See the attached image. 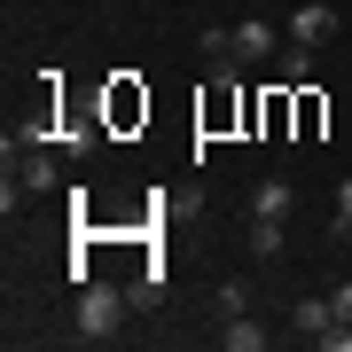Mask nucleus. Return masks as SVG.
<instances>
[{
	"label": "nucleus",
	"mask_w": 352,
	"mask_h": 352,
	"mask_svg": "<svg viewBox=\"0 0 352 352\" xmlns=\"http://www.w3.org/2000/svg\"><path fill=\"white\" fill-rule=\"evenodd\" d=\"M305 78H314V47L282 39V55H274V87H305Z\"/></svg>",
	"instance_id": "39448f33"
},
{
	"label": "nucleus",
	"mask_w": 352,
	"mask_h": 352,
	"mask_svg": "<svg viewBox=\"0 0 352 352\" xmlns=\"http://www.w3.org/2000/svg\"><path fill=\"white\" fill-rule=\"evenodd\" d=\"M251 212H258V219H289V212H298V188H289L282 173H274V180H258V196H251Z\"/></svg>",
	"instance_id": "20e7f679"
},
{
	"label": "nucleus",
	"mask_w": 352,
	"mask_h": 352,
	"mask_svg": "<svg viewBox=\"0 0 352 352\" xmlns=\"http://www.w3.org/2000/svg\"><path fill=\"white\" fill-rule=\"evenodd\" d=\"M212 314H219V321L251 314V282H243V274H235V282H219V289H212Z\"/></svg>",
	"instance_id": "0eeeda50"
},
{
	"label": "nucleus",
	"mask_w": 352,
	"mask_h": 352,
	"mask_svg": "<svg viewBox=\"0 0 352 352\" xmlns=\"http://www.w3.org/2000/svg\"><path fill=\"white\" fill-rule=\"evenodd\" d=\"M321 352H352V321H329L321 329Z\"/></svg>",
	"instance_id": "f8f14e48"
},
{
	"label": "nucleus",
	"mask_w": 352,
	"mask_h": 352,
	"mask_svg": "<svg viewBox=\"0 0 352 352\" xmlns=\"http://www.w3.org/2000/svg\"><path fill=\"white\" fill-rule=\"evenodd\" d=\"M266 55H282V32L266 24V16H251V24L227 32V63H266Z\"/></svg>",
	"instance_id": "f03ea898"
},
{
	"label": "nucleus",
	"mask_w": 352,
	"mask_h": 352,
	"mask_svg": "<svg viewBox=\"0 0 352 352\" xmlns=\"http://www.w3.org/2000/svg\"><path fill=\"white\" fill-rule=\"evenodd\" d=\"M289 94H298V102H289V110H298V133L314 141L321 133V94H305V87H289Z\"/></svg>",
	"instance_id": "9b49d317"
},
{
	"label": "nucleus",
	"mask_w": 352,
	"mask_h": 352,
	"mask_svg": "<svg viewBox=\"0 0 352 352\" xmlns=\"http://www.w3.org/2000/svg\"><path fill=\"white\" fill-rule=\"evenodd\" d=\"M219 344H227V352H258V344H266V329H258L251 314H235V321L219 329Z\"/></svg>",
	"instance_id": "1a4fd4ad"
},
{
	"label": "nucleus",
	"mask_w": 352,
	"mask_h": 352,
	"mask_svg": "<svg viewBox=\"0 0 352 352\" xmlns=\"http://www.w3.org/2000/svg\"><path fill=\"white\" fill-rule=\"evenodd\" d=\"M337 24L344 16L329 8V0H305V8L289 16V39H298V47H321V39H337Z\"/></svg>",
	"instance_id": "7ed1b4c3"
},
{
	"label": "nucleus",
	"mask_w": 352,
	"mask_h": 352,
	"mask_svg": "<svg viewBox=\"0 0 352 352\" xmlns=\"http://www.w3.org/2000/svg\"><path fill=\"white\" fill-rule=\"evenodd\" d=\"M133 118H149V94H133L126 78L110 87V126H133Z\"/></svg>",
	"instance_id": "6e6552de"
},
{
	"label": "nucleus",
	"mask_w": 352,
	"mask_h": 352,
	"mask_svg": "<svg viewBox=\"0 0 352 352\" xmlns=\"http://www.w3.org/2000/svg\"><path fill=\"white\" fill-rule=\"evenodd\" d=\"M329 305H337V321H352V282H337V289H329Z\"/></svg>",
	"instance_id": "4468645a"
},
{
	"label": "nucleus",
	"mask_w": 352,
	"mask_h": 352,
	"mask_svg": "<svg viewBox=\"0 0 352 352\" xmlns=\"http://www.w3.org/2000/svg\"><path fill=\"white\" fill-rule=\"evenodd\" d=\"M289 321H298V337H305V344H321V329L337 321V305H329V298H298V305H289Z\"/></svg>",
	"instance_id": "423d86ee"
},
{
	"label": "nucleus",
	"mask_w": 352,
	"mask_h": 352,
	"mask_svg": "<svg viewBox=\"0 0 352 352\" xmlns=\"http://www.w3.org/2000/svg\"><path fill=\"white\" fill-rule=\"evenodd\" d=\"M133 289H110V282H78V337H118V321H126Z\"/></svg>",
	"instance_id": "f257e3e1"
},
{
	"label": "nucleus",
	"mask_w": 352,
	"mask_h": 352,
	"mask_svg": "<svg viewBox=\"0 0 352 352\" xmlns=\"http://www.w3.org/2000/svg\"><path fill=\"white\" fill-rule=\"evenodd\" d=\"M329 219H337V227H352V173L337 180V204H329Z\"/></svg>",
	"instance_id": "ddd939ff"
},
{
	"label": "nucleus",
	"mask_w": 352,
	"mask_h": 352,
	"mask_svg": "<svg viewBox=\"0 0 352 352\" xmlns=\"http://www.w3.org/2000/svg\"><path fill=\"white\" fill-rule=\"evenodd\" d=\"M251 258H282V219H258L251 212Z\"/></svg>",
	"instance_id": "9d476101"
}]
</instances>
